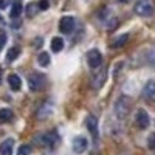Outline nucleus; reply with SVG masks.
I'll list each match as a JSON object with an SVG mask.
<instances>
[{
  "label": "nucleus",
  "instance_id": "obj_1",
  "mask_svg": "<svg viewBox=\"0 0 155 155\" xmlns=\"http://www.w3.org/2000/svg\"><path fill=\"white\" fill-rule=\"evenodd\" d=\"M135 12L138 16H150L153 12V3L150 0H138L135 5Z\"/></svg>",
  "mask_w": 155,
  "mask_h": 155
},
{
  "label": "nucleus",
  "instance_id": "obj_2",
  "mask_svg": "<svg viewBox=\"0 0 155 155\" xmlns=\"http://www.w3.org/2000/svg\"><path fill=\"white\" fill-rule=\"evenodd\" d=\"M115 115L118 116L120 120H124L126 116L129 115V101L127 98H120L118 101H116V104H115Z\"/></svg>",
  "mask_w": 155,
  "mask_h": 155
},
{
  "label": "nucleus",
  "instance_id": "obj_3",
  "mask_svg": "<svg viewBox=\"0 0 155 155\" xmlns=\"http://www.w3.org/2000/svg\"><path fill=\"white\" fill-rule=\"evenodd\" d=\"M28 85H30V90L33 92H37V90H41L44 85H45V76L41 74V73H34L30 76L28 79Z\"/></svg>",
  "mask_w": 155,
  "mask_h": 155
},
{
  "label": "nucleus",
  "instance_id": "obj_4",
  "mask_svg": "<svg viewBox=\"0 0 155 155\" xmlns=\"http://www.w3.org/2000/svg\"><path fill=\"white\" fill-rule=\"evenodd\" d=\"M87 62L90 68H99L102 64V56L98 50H90L87 53Z\"/></svg>",
  "mask_w": 155,
  "mask_h": 155
},
{
  "label": "nucleus",
  "instance_id": "obj_5",
  "mask_svg": "<svg viewBox=\"0 0 155 155\" xmlns=\"http://www.w3.org/2000/svg\"><path fill=\"white\" fill-rule=\"evenodd\" d=\"M58 140H59V137H58L56 132H47V134H44V135L39 137L41 144L45 146V147H54L56 143H58Z\"/></svg>",
  "mask_w": 155,
  "mask_h": 155
},
{
  "label": "nucleus",
  "instance_id": "obj_6",
  "mask_svg": "<svg viewBox=\"0 0 155 155\" xmlns=\"http://www.w3.org/2000/svg\"><path fill=\"white\" fill-rule=\"evenodd\" d=\"M59 30H61V33H64V34H70V33L74 30V19H73L71 16L62 17L61 22H59Z\"/></svg>",
  "mask_w": 155,
  "mask_h": 155
},
{
  "label": "nucleus",
  "instance_id": "obj_7",
  "mask_svg": "<svg viewBox=\"0 0 155 155\" xmlns=\"http://www.w3.org/2000/svg\"><path fill=\"white\" fill-rule=\"evenodd\" d=\"M135 123H137V126H138L140 129H146V127L149 126V123H150L147 112L143 110V109L137 110V113H135Z\"/></svg>",
  "mask_w": 155,
  "mask_h": 155
},
{
  "label": "nucleus",
  "instance_id": "obj_8",
  "mask_svg": "<svg viewBox=\"0 0 155 155\" xmlns=\"http://www.w3.org/2000/svg\"><path fill=\"white\" fill-rule=\"evenodd\" d=\"M85 124L88 127V130L92 132V135L93 137H98V118H96V116L95 115H88Z\"/></svg>",
  "mask_w": 155,
  "mask_h": 155
},
{
  "label": "nucleus",
  "instance_id": "obj_9",
  "mask_svg": "<svg viewBox=\"0 0 155 155\" xmlns=\"http://www.w3.org/2000/svg\"><path fill=\"white\" fill-rule=\"evenodd\" d=\"M87 146H88L87 138H84V137H78L73 141V150L74 152H84L87 149Z\"/></svg>",
  "mask_w": 155,
  "mask_h": 155
},
{
  "label": "nucleus",
  "instance_id": "obj_10",
  "mask_svg": "<svg viewBox=\"0 0 155 155\" xmlns=\"http://www.w3.org/2000/svg\"><path fill=\"white\" fill-rule=\"evenodd\" d=\"M12 149H14V140L12 138L5 140L3 143L0 144V153H3V155H11Z\"/></svg>",
  "mask_w": 155,
  "mask_h": 155
},
{
  "label": "nucleus",
  "instance_id": "obj_11",
  "mask_svg": "<svg viewBox=\"0 0 155 155\" xmlns=\"http://www.w3.org/2000/svg\"><path fill=\"white\" fill-rule=\"evenodd\" d=\"M8 84H9V87H11V90H14V92H17V90H20V87H22V79L17 76V74H9L8 76Z\"/></svg>",
  "mask_w": 155,
  "mask_h": 155
},
{
  "label": "nucleus",
  "instance_id": "obj_12",
  "mask_svg": "<svg viewBox=\"0 0 155 155\" xmlns=\"http://www.w3.org/2000/svg\"><path fill=\"white\" fill-rule=\"evenodd\" d=\"M143 95L147 99H155V82L153 81H147L144 88H143Z\"/></svg>",
  "mask_w": 155,
  "mask_h": 155
},
{
  "label": "nucleus",
  "instance_id": "obj_13",
  "mask_svg": "<svg viewBox=\"0 0 155 155\" xmlns=\"http://www.w3.org/2000/svg\"><path fill=\"white\" fill-rule=\"evenodd\" d=\"M104 81H106V70H102V71H99L98 74H95V76H93V79H92V85H93L95 88H99L102 84H104Z\"/></svg>",
  "mask_w": 155,
  "mask_h": 155
},
{
  "label": "nucleus",
  "instance_id": "obj_14",
  "mask_svg": "<svg viewBox=\"0 0 155 155\" xmlns=\"http://www.w3.org/2000/svg\"><path fill=\"white\" fill-rule=\"evenodd\" d=\"M51 112H53V107H51V104H50V102H47V104H44V106L41 107V110L37 112V116H39V120H45V118H48Z\"/></svg>",
  "mask_w": 155,
  "mask_h": 155
},
{
  "label": "nucleus",
  "instance_id": "obj_15",
  "mask_svg": "<svg viewBox=\"0 0 155 155\" xmlns=\"http://www.w3.org/2000/svg\"><path fill=\"white\" fill-rule=\"evenodd\" d=\"M12 112L9 109H0V124H6L12 120Z\"/></svg>",
  "mask_w": 155,
  "mask_h": 155
},
{
  "label": "nucleus",
  "instance_id": "obj_16",
  "mask_svg": "<svg viewBox=\"0 0 155 155\" xmlns=\"http://www.w3.org/2000/svg\"><path fill=\"white\" fill-rule=\"evenodd\" d=\"M62 48H64V41L61 37H53L51 39V50H53V53H59Z\"/></svg>",
  "mask_w": 155,
  "mask_h": 155
},
{
  "label": "nucleus",
  "instance_id": "obj_17",
  "mask_svg": "<svg viewBox=\"0 0 155 155\" xmlns=\"http://www.w3.org/2000/svg\"><path fill=\"white\" fill-rule=\"evenodd\" d=\"M22 9H23L22 2H20V0H16V2L12 3V8H11V17H19Z\"/></svg>",
  "mask_w": 155,
  "mask_h": 155
},
{
  "label": "nucleus",
  "instance_id": "obj_18",
  "mask_svg": "<svg viewBox=\"0 0 155 155\" xmlns=\"http://www.w3.org/2000/svg\"><path fill=\"white\" fill-rule=\"evenodd\" d=\"M19 54H20V48H19V47H12V48L8 50L6 59H8L9 62H11V61H16V59L19 58Z\"/></svg>",
  "mask_w": 155,
  "mask_h": 155
},
{
  "label": "nucleus",
  "instance_id": "obj_19",
  "mask_svg": "<svg viewBox=\"0 0 155 155\" xmlns=\"http://www.w3.org/2000/svg\"><path fill=\"white\" fill-rule=\"evenodd\" d=\"M127 41H129V36H127V34H123V36H120V37L115 39L113 44H112V47H113V48H120V47H123L124 44H127Z\"/></svg>",
  "mask_w": 155,
  "mask_h": 155
},
{
  "label": "nucleus",
  "instance_id": "obj_20",
  "mask_svg": "<svg viewBox=\"0 0 155 155\" xmlns=\"http://www.w3.org/2000/svg\"><path fill=\"white\" fill-rule=\"evenodd\" d=\"M37 62L41 64L42 67H47L48 64H50V54L48 53H41L37 56Z\"/></svg>",
  "mask_w": 155,
  "mask_h": 155
},
{
  "label": "nucleus",
  "instance_id": "obj_21",
  "mask_svg": "<svg viewBox=\"0 0 155 155\" xmlns=\"http://www.w3.org/2000/svg\"><path fill=\"white\" fill-rule=\"evenodd\" d=\"M39 9V5H36V3H30L28 5V8H27V14L30 16V17H33L34 14H36V11Z\"/></svg>",
  "mask_w": 155,
  "mask_h": 155
},
{
  "label": "nucleus",
  "instance_id": "obj_22",
  "mask_svg": "<svg viewBox=\"0 0 155 155\" xmlns=\"http://www.w3.org/2000/svg\"><path fill=\"white\" fill-rule=\"evenodd\" d=\"M30 152H31V147H30V146H27V144H23V146H20V147L17 149V153H19V155L30 153Z\"/></svg>",
  "mask_w": 155,
  "mask_h": 155
},
{
  "label": "nucleus",
  "instance_id": "obj_23",
  "mask_svg": "<svg viewBox=\"0 0 155 155\" xmlns=\"http://www.w3.org/2000/svg\"><path fill=\"white\" fill-rule=\"evenodd\" d=\"M6 44V33L3 31H0V50L3 48V45Z\"/></svg>",
  "mask_w": 155,
  "mask_h": 155
},
{
  "label": "nucleus",
  "instance_id": "obj_24",
  "mask_svg": "<svg viewBox=\"0 0 155 155\" xmlns=\"http://www.w3.org/2000/svg\"><path fill=\"white\" fill-rule=\"evenodd\" d=\"M147 143H149V147H150L152 150H155V134H152V135L149 137Z\"/></svg>",
  "mask_w": 155,
  "mask_h": 155
},
{
  "label": "nucleus",
  "instance_id": "obj_25",
  "mask_svg": "<svg viewBox=\"0 0 155 155\" xmlns=\"http://www.w3.org/2000/svg\"><path fill=\"white\" fill-rule=\"evenodd\" d=\"M37 5H39V9H42V11L48 9V2H47V0H41Z\"/></svg>",
  "mask_w": 155,
  "mask_h": 155
},
{
  "label": "nucleus",
  "instance_id": "obj_26",
  "mask_svg": "<svg viewBox=\"0 0 155 155\" xmlns=\"http://www.w3.org/2000/svg\"><path fill=\"white\" fill-rule=\"evenodd\" d=\"M116 2H120V3H126V2H129V0H116Z\"/></svg>",
  "mask_w": 155,
  "mask_h": 155
},
{
  "label": "nucleus",
  "instance_id": "obj_27",
  "mask_svg": "<svg viewBox=\"0 0 155 155\" xmlns=\"http://www.w3.org/2000/svg\"><path fill=\"white\" fill-rule=\"evenodd\" d=\"M2 74L3 73H2V68H0V84H2Z\"/></svg>",
  "mask_w": 155,
  "mask_h": 155
},
{
  "label": "nucleus",
  "instance_id": "obj_28",
  "mask_svg": "<svg viewBox=\"0 0 155 155\" xmlns=\"http://www.w3.org/2000/svg\"><path fill=\"white\" fill-rule=\"evenodd\" d=\"M0 19H2V17H0Z\"/></svg>",
  "mask_w": 155,
  "mask_h": 155
}]
</instances>
